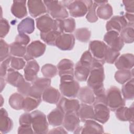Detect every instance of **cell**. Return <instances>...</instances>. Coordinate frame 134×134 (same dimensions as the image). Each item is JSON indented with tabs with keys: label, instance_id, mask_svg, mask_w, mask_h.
<instances>
[{
	"label": "cell",
	"instance_id": "obj_1",
	"mask_svg": "<svg viewBox=\"0 0 134 134\" xmlns=\"http://www.w3.org/2000/svg\"><path fill=\"white\" fill-rule=\"evenodd\" d=\"M106 96L107 105L113 111L125 105V99L122 97L121 92L116 86L110 87L107 91Z\"/></svg>",
	"mask_w": 134,
	"mask_h": 134
},
{
	"label": "cell",
	"instance_id": "obj_14",
	"mask_svg": "<svg viewBox=\"0 0 134 134\" xmlns=\"http://www.w3.org/2000/svg\"><path fill=\"white\" fill-rule=\"evenodd\" d=\"M75 44V37L71 34H62L57 39L55 45L63 51L71 50Z\"/></svg>",
	"mask_w": 134,
	"mask_h": 134
},
{
	"label": "cell",
	"instance_id": "obj_3",
	"mask_svg": "<svg viewBox=\"0 0 134 134\" xmlns=\"http://www.w3.org/2000/svg\"><path fill=\"white\" fill-rule=\"evenodd\" d=\"M47 12L55 19H63L68 18L69 13L61 2L57 1H44Z\"/></svg>",
	"mask_w": 134,
	"mask_h": 134
},
{
	"label": "cell",
	"instance_id": "obj_6",
	"mask_svg": "<svg viewBox=\"0 0 134 134\" xmlns=\"http://www.w3.org/2000/svg\"><path fill=\"white\" fill-rule=\"evenodd\" d=\"M105 73L103 66L91 69V71L87 80V86L91 89L104 85Z\"/></svg>",
	"mask_w": 134,
	"mask_h": 134
},
{
	"label": "cell",
	"instance_id": "obj_8",
	"mask_svg": "<svg viewBox=\"0 0 134 134\" xmlns=\"http://www.w3.org/2000/svg\"><path fill=\"white\" fill-rule=\"evenodd\" d=\"M51 80L46 77H37L32 82L29 96L36 98H41L44 91L50 86Z\"/></svg>",
	"mask_w": 134,
	"mask_h": 134
},
{
	"label": "cell",
	"instance_id": "obj_15",
	"mask_svg": "<svg viewBox=\"0 0 134 134\" xmlns=\"http://www.w3.org/2000/svg\"><path fill=\"white\" fill-rule=\"evenodd\" d=\"M76 27L74 18L70 17L63 19H55V30L61 34L73 32Z\"/></svg>",
	"mask_w": 134,
	"mask_h": 134
},
{
	"label": "cell",
	"instance_id": "obj_24",
	"mask_svg": "<svg viewBox=\"0 0 134 134\" xmlns=\"http://www.w3.org/2000/svg\"><path fill=\"white\" fill-rule=\"evenodd\" d=\"M13 128V120L9 117L6 110L2 108L0 110V131L2 133H7Z\"/></svg>",
	"mask_w": 134,
	"mask_h": 134
},
{
	"label": "cell",
	"instance_id": "obj_21",
	"mask_svg": "<svg viewBox=\"0 0 134 134\" xmlns=\"http://www.w3.org/2000/svg\"><path fill=\"white\" fill-rule=\"evenodd\" d=\"M134 65V57L132 53H125L120 55L115 62L118 70H131Z\"/></svg>",
	"mask_w": 134,
	"mask_h": 134
},
{
	"label": "cell",
	"instance_id": "obj_44",
	"mask_svg": "<svg viewBox=\"0 0 134 134\" xmlns=\"http://www.w3.org/2000/svg\"><path fill=\"white\" fill-rule=\"evenodd\" d=\"M97 7V5L93 1V3L88 7L86 16V18L88 22L95 23L97 21L98 17L96 12V9Z\"/></svg>",
	"mask_w": 134,
	"mask_h": 134
},
{
	"label": "cell",
	"instance_id": "obj_34",
	"mask_svg": "<svg viewBox=\"0 0 134 134\" xmlns=\"http://www.w3.org/2000/svg\"><path fill=\"white\" fill-rule=\"evenodd\" d=\"M62 34L57 30H51L47 32H40L41 39L47 44L54 46L58 38Z\"/></svg>",
	"mask_w": 134,
	"mask_h": 134
},
{
	"label": "cell",
	"instance_id": "obj_10",
	"mask_svg": "<svg viewBox=\"0 0 134 134\" xmlns=\"http://www.w3.org/2000/svg\"><path fill=\"white\" fill-rule=\"evenodd\" d=\"M104 41L109 48L117 51L121 50L124 46L119 33L115 31H107L104 36Z\"/></svg>",
	"mask_w": 134,
	"mask_h": 134
},
{
	"label": "cell",
	"instance_id": "obj_29",
	"mask_svg": "<svg viewBox=\"0 0 134 134\" xmlns=\"http://www.w3.org/2000/svg\"><path fill=\"white\" fill-rule=\"evenodd\" d=\"M23 76L18 71L12 68H9L7 71L6 75V82L15 87H18L24 81Z\"/></svg>",
	"mask_w": 134,
	"mask_h": 134
},
{
	"label": "cell",
	"instance_id": "obj_17",
	"mask_svg": "<svg viewBox=\"0 0 134 134\" xmlns=\"http://www.w3.org/2000/svg\"><path fill=\"white\" fill-rule=\"evenodd\" d=\"M128 26L127 21L123 15L114 16L108 21L106 25L107 31H115L118 33Z\"/></svg>",
	"mask_w": 134,
	"mask_h": 134
},
{
	"label": "cell",
	"instance_id": "obj_4",
	"mask_svg": "<svg viewBox=\"0 0 134 134\" xmlns=\"http://www.w3.org/2000/svg\"><path fill=\"white\" fill-rule=\"evenodd\" d=\"M93 3V1L91 0L71 1L67 8L72 17H81L87 14L88 7Z\"/></svg>",
	"mask_w": 134,
	"mask_h": 134
},
{
	"label": "cell",
	"instance_id": "obj_28",
	"mask_svg": "<svg viewBox=\"0 0 134 134\" xmlns=\"http://www.w3.org/2000/svg\"><path fill=\"white\" fill-rule=\"evenodd\" d=\"M78 98L82 103L92 105L95 102L94 92L88 86H84L80 88L77 95Z\"/></svg>",
	"mask_w": 134,
	"mask_h": 134
},
{
	"label": "cell",
	"instance_id": "obj_49",
	"mask_svg": "<svg viewBox=\"0 0 134 134\" xmlns=\"http://www.w3.org/2000/svg\"><path fill=\"white\" fill-rule=\"evenodd\" d=\"M10 25L8 21L5 18H1L0 25V37L1 38L5 37L8 33Z\"/></svg>",
	"mask_w": 134,
	"mask_h": 134
},
{
	"label": "cell",
	"instance_id": "obj_35",
	"mask_svg": "<svg viewBox=\"0 0 134 134\" xmlns=\"http://www.w3.org/2000/svg\"><path fill=\"white\" fill-rule=\"evenodd\" d=\"M121 93L125 99H133L134 98V80L131 78L122 84Z\"/></svg>",
	"mask_w": 134,
	"mask_h": 134
},
{
	"label": "cell",
	"instance_id": "obj_5",
	"mask_svg": "<svg viewBox=\"0 0 134 134\" xmlns=\"http://www.w3.org/2000/svg\"><path fill=\"white\" fill-rule=\"evenodd\" d=\"M46 46L39 40H35L31 42L27 47L26 53L24 57L26 61L34 60L42 55L45 52Z\"/></svg>",
	"mask_w": 134,
	"mask_h": 134
},
{
	"label": "cell",
	"instance_id": "obj_41",
	"mask_svg": "<svg viewBox=\"0 0 134 134\" xmlns=\"http://www.w3.org/2000/svg\"><path fill=\"white\" fill-rule=\"evenodd\" d=\"M91 35V31L87 28H78L75 31L76 39L82 42H87L90 40Z\"/></svg>",
	"mask_w": 134,
	"mask_h": 134
},
{
	"label": "cell",
	"instance_id": "obj_20",
	"mask_svg": "<svg viewBox=\"0 0 134 134\" xmlns=\"http://www.w3.org/2000/svg\"><path fill=\"white\" fill-rule=\"evenodd\" d=\"M39 69V65L36 60H32L28 61L24 68L25 80L31 82L35 81L38 77L37 74Z\"/></svg>",
	"mask_w": 134,
	"mask_h": 134
},
{
	"label": "cell",
	"instance_id": "obj_2",
	"mask_svg": "<svg viewBox=\"0 0 134 134\" xmlns=\"http://www.w3.org/2000/svg\"><path fill=\"white\" fill-rule=\"evenodd\" d=\"M31 126L35 133H48L47 117L42 111L35 110L31 113Z\"/></svg>",
	"mask_w": 134,
	"mask_h": 134
},
{
	"label": "cell",
	"instance_id": "obj_13",
	"mask_svg": "<svg viewBox=\"0 0 134 134\" xmlns=\"http://www.w3.org/2000/svg\"><path fill=\"white\" fill-rule=\"evenodd\" d=\"M36 26L40 32H47L55 30V19L48 14L42 15L36 19Z\"/></svg>",
	"mask_w": 134,
	"mask_h": 134
},
{
	"label": "cell",
	"instance_id": "obj_55",
	"mask_svg": "<svg viewBox=\"0 0 134 134\" xmlns=\"http://www.w3.org/2000/svg\"><path fill=\"white\" fill-rule=\"evenodd\" d=\"M124 17L126 19L128 23L127 26L133 27V22H134V15L133 14L126 13L124 15Z\"/></svg>",
	"mask_w": 134,
	"mask_h": 134
},
{
	"label": "cell",
	"instance_id": "obj_48",
	"mask_svg": "<svg viewBox=\"0 0 134 134\" xmlns=\"http://www.w3.org/2000/svg\"><path fill=\"white\" fill-rule=\"evenodd\" d=\"M17 88V91L19 93L23 96H29L31 92V84L26 80H25Z\"/></svg>",
	"mask_w": 134,
	"mask_h": 134
},
{
	"label": "cell",
	"instance_id": "obj_39",
	"mask_svg": "<svg viewBox=\"0 0 134 134\" xmlns=\"http://www.w3.org/2000/svg\"><path fill=\"white\" fill-rule=\"evenodd\" d=\"M27 47L16 42H14L9 44L10 54L16 57H24L26 53Z\"/></svg>",
	"mask_w": 134,
	"mask_h": 134
},
{
	"label": "cell",
	"instance_id": "obj_7",
	"mask_svg": "<svg viewBox=\"0 0 134 134\" xmlns=\"http://www.w3.org/2000/svg\"><path fill=\"white\" fill-rule=\"evenodd\" d=\"M59 88L64 96L74 98L77 97L80 87L79 83L73 79L60 81Z\"/></svg>",
	"mask_w": 134,
	"mask_h": 134
},
{
	"label": "cell",
	"instance_id": "obj_43",
	"mask_svg": "<svg viewBox=\"0 0 134 134\" xmlns=\"http://www.w3.org/2000/svg\"><path fill=\"white\" fill-rule=\"evenodd\" d=\"M119 55V51H115L108 47L104 57V60L107 63L113 64L115 63Z\"/></svg>",
	"mask_w": 134,
	"mask_h": 134
},
{
	"label": "cell",
	"instance_id": "obj_18",
	"mask_svg": "<svg viewBox=\"0 0 134 134\" xmlns=\"http://www.w3.org/2000/svg\"><path fill=\"white\" fill-rule=\"evenodd\" d=\"M80 121L77 112H69L64 114L62 125L66 130L74 132L79 126Z\"/></svg>",
	"mask_w": 134,
	"mask_h": 134
},
{
	"label": "cell",
	"instance_id": "obj_22",
	"mask_svg": "<svg viewBox=\"0 0 134 134\" xmlns=\"http://www.w3.org/2000/svg\"><path fill=\"white\" fill-rule=\"evenodd\" d=\"M133 104L130 107L125 106L117 109L115 111L116 118L121 121H133Z\"/></svg>",
	"mask_w": 134,
	"mask_h": 134
},
{
	"label": "cell",
	"instance_id": "obj_53",
	"mask_svg": "<svg viewBox=\"0 0 134 134\" xmlns=\"http://www.w3.org/2000/svg\"><path fill=\"white\" fill-rule=\"evenodd\" d=\"M122 3L127 13L133 14L134 12V0L123 1Z\"/></svg>",
	"mask_w": 134,
	"mask_h": 134
},
{
	"label": "cell",
	"instance_id": "obj_40",
	"mask_svg": "<svg viewBox=\"0 0 134 134\" xmlns=\"http://www.w3.org/2000/svg\"><path fill=\"white\" fill-rule=\"evenodd\" d=\"M119 35L124 43H132L134 40L133 27L127 26L120 31Z\"/></svg>",
	"mask_w": 134,
	"mask_h": 134
},
{
	"label": "cell",
	"instance_id": "obj_52",
	"mask_svg": "<svg viewBox=\"0 0 134 134\" xmlns=\"http://www.w3.org/2000/svg\"><path fill=\"white\" fill-rule=\"evenodd\" d=\"M30 41L29 37L25 34H19L15 38V42L26 46L28 44Z\"/></svg>",
	"mask_w": 134,
	"mask_h": 134
},
{
	"label": "cell",
	"instance_id": "obj_36",
	"mask_svg": "<svg viewBox=\"0 0 134 134\" xmlns=\"http://www.w3.org/2000/svg\"><path fill=\"white\" fill-rule=\"evenodd\" d=\"M133 69L119 70L115 73V79L120 84H124L133 77Z\"/></svg>",
	"mask_w": 134,
	"mask_h": 134
},
{
	"label": "cell",
	"instance_id": "obj_25",
	"mask_svg": "<svg viewBox=\"0 0 134 134\" xmlns=\"http://www.w3.org/2000/svg\"><path fill=\"white\" fill-rule=\"evenodd\" d=\"M103 127L93 119H88L84 122L81 133H103Z\"/></svg>",
	"mask_w": 134,
	"mask_h": 134
},
{
	"label": "cell",
	"instance_id": "obj_33",
	"mask_svg": "<svg viewBox=\"0 0 134 134\" xmlns=\"http://www.w3.org/2000/svg\"><path fill=\"white\" fill-rule=\"evenodd\" d=\"M96 12L98 17L102 19L107 20L112 16L113 10L111 6L107 3L98 6Z\"/></svg>",
	"mask_w": 134,
	"mask_h": 134
},
{
	"label": "cell",
	"instance_id": "obj_38",
	"mask_svg": "<svg viewBox=\"0 0 134 134\" xmlns=\"http://www.w3.org/2000/svg\"><path fill=\"white\" fill-rule=\"evenodd\" d=\"M25 98L20 93H15L12 94L9 98V104L12 108L15 110L23 109V103Z\"/></svg>",
	"mask_w": 134,
	"mask_h": 134
},
{
	"label": "cell",
	"instance_id": "obj_27",
	"mask_svg": "<svg viewBox=\"0 0 134 134\" xmlns=\"http://www.w3.org/2000/svg\"><path fill=\"white\" fill-rule=\"evenodd\" d=\"M64 112L57 107L50 111L47 116L48 123L53 126H59L62 125L64 117Z\"/></svg>",
	"mask_w": 134,
	"mask_h": 134
},
{
	"label": "cell",
	"instance_id": "obj_50",
	"mask_svg": "<svg viewBox=\"0 0 134 134\" xmlns=\"http://www.w3.org/2000/svg\"><path fill=\"white\" fill-rule=\"evenodd\" d=\"M12 57H9L8 58L2 62L0 66V76L1 77H5L7 75V71L9 68V65L10 64Z\"/></svg>",
	"mask_w": 134,
	"mask_h": 134
},
{
	"label": "cell",
	"instance_id": "obj_54",
	"mask_svg": "<svg viewBox=\"0 0 134 134\" xmlns=\"http://www.w3.org/2000/svg\"><path fill=\"white\" fill-rule=\"evenodd\" d=\"M34 131L32 126H20L18 129V134L34 133Z\"/></svg>",
	"mask_w": 134,
	"mask_h": 134
},
{
	"label": "cell",
	"instance_id": "obj_23",
	"mask_svg": "<svg viewBox=\"0 0 134 134\" xmlns=\"http://www.w3.org/2000/svg\"><path fill=\"white\" fill-rule=\"evenodd\" d=\"M26 1L16 0L14 1L11 6L12 14L17 18L21 19L27 15L26 8Z\"/></svg>",
	"mask_w": 134,
	"mask_h": 134
},
{
	"label": "cell",
	"instance_id": "obj_58",
	"mask_svg": "<svg viewBox=\"0 0 134 134\" xmlns=\"http://www.w3.org/2000/svg\"><path fill=\"white\" fill-rule=\"evenodd\" d=\"M1 106H2L3 104V98L2 95H1Z\"/></svg>",
	"mask_w": 134,
	"mask_h": 134
},
{
	"label": "cell",
	"instance_id": "obj_19",
	"mask_svg": "<svg viewBox=\"0 0 134 134\" xmlns=\"http://www.w3.org/2000/svg\"><path fill=\"white\" fill-rule=\"evenodd\" d=\"M27 6L30 16L34 18L38 17L46 13L47 8L43 1L40 0H29Z\"/></svg>",
	"mask_w": 134,
	"mask_h": 134
},
{
	"label": "cell",
	"instance_id": "obj_31",
	"mask_svg": "<svg viewBox=\"0 0 134 134\" xmlns=\"http://www.w3.org/2000/svg\"><path fill=\"white\" fill-rule=\"evenodd\" d=\"M91 71V69L82 65L79 61L75 64L74 68V77L80 82L87 81Z\"/></svg>",
	"mask_w": 134,
	"mask_h": 134
},
{
	"label": "cell",
	"instance_id": "obj_51",
	"mask_svg": "<svg viewBox=\"0 0 134 134\" xmlns=\"http://www.w3.org/2000/svg\"><path fill=\"white\" fill-rule=\"evenodd\" d=\"M20 126H31V114L26 112L22 114L19 119Z\"/></svg>",
	"mask_w": 134,
	"mask_h": 134
},
{
	"label": "cell",
	"instance_id": "obj_32",
	"mask_svg": "<svg viewBox=\"0 0 134 134\" xmlns=\"http://www.w3.org/2000/svg\"><path fill=\"white\" fill-rule=\"evenodd\" d=\"M35 30V21L30 17H26L23 19L17 26L19 34H30Z\"/></svg>",
	"mask_w": 134,
	"mask_h": 134
},
{
	"label": "cell",
	"instance_id": "obj_16",
	"mask_svg": "<svg viewBox=\"0 0 134 134\" xmlns=\"http://www.w3.org/2000/svg\"><path fill=\"white\" fill-rule=\"evenodd\" d=\"M80 106L79 102L76 99H69L62 97L57 104V107L61 109L64 113L77 112Z\"/></svg>",
	"mask_w": 134,
	"mask_h": 134
},
{
	"label": "cell",
	"instance_id": "obj_46",
	"mask_svg": "<svg viewBox=\"0 0 134 134\" xmlns=\"http://www.w3.org/2000/svg\"><path fill=\"white\" fill-rule=\"evenodd\" d=\"M93 58H94L90 51L89 50H87L82 54L80 60L79 61L82 65L87 66L91 69Z\"/></svg>",
	"mask_w": 134,
	"mask_h": 134
},
{
	"label": "cell",
	"instance_id": "obj_57",
	"mask_svg": "<svg viewBox=\"0 0 134 134\" xmlns=\"http://www.w3.org/2000/svg\"><path fill=\"white\" fill-rule=\"evenodd\" d=\"M6 85V81L4 77H1V92L3 91Z\"/></svg>",
	"mask_w": 134,
	"mask_h": 134
},
{
	"label": "cell",
	"instance_id": "obj_47",
	"mask_svg": "<svg viewBox=\"0 0 134 134\" xmlns=\"http://www.w3.org/2000/svg\"><path fill=\"white\" fill-rule=\"evenodd\" d=\"M10 65L13 69L19 70L25 68L26 62L25 60L21 58L12 57Z\"/></svg>",
	"mask_w": 134,
	"mask_h": 134
},
{
	"label": "cell",
	"instance_id": "obj_56",
	"mask_svg": "<svg viewBox=\"0 0 134 134\" xmlns=\"http://www.w3.org/2000/svg\"><path fill=\"white\" fill-rule=\"evenodd\" d=\"M48 133H68V131L64 129V127H58L51 129L49 132H48Z\"/></svg>",
	"mask_w": 134,
	"mask_h": 134
},
{
	"label": "cell",
	"instance_id": "obj_37",
	"mask_svg": "<svg viewBox=\"0 0 134 134\" xmlns=\"http://www.w3.org/2000/svg\"><path fill=\"white\" fill-rule=\"evenodd\" d=\"M41 98H36L31 96H26L23 103V109L26 112H29L38 107L41 102Z\"/></svg>",
	"mask_w": 134,
	"mask_h": 134
},
{
	"label": "cell",
	"instance_id": "obj_11",
	"mask_svg": "<svg viewBox=\"0 0 134 134\" xmlns=\"http://www.w3.org/2000/svg\"><path fill=\"white\" fill-rule=\"evenodd\" d=\"M108 46L103 41L93 40L89 43V51L93 58L100 60H104V57ZM105 61V60H104Z\"/></svg>",
	"mask_w": 134,
	"mask_h": 134
},
{
	"label": "cell",
	"instance_id": "obj_30",
	"mask_svg": "<svg viewBox=\"0 0 134 134\" xmlns=\"http://www.w3.org/2000/svg\"><path fill=\"white\" fill-rule=\"evenodd\" d=\"M77 114L81 121L83 122L88 119H94L93 106L91 105L82 103L80 104Z\"/></svg>",
	"mask_w": 134,
	"mask_h": 134
},
{
	"label": "cell",
	"instance_id": "obj_26",
	"mask_svg": "<svg viewBox=\"0 0 134 134\" xmlns=\"http://www.w3.org/2000/svg\"><path fill=\"white\" fill-rule=\"evenodd\" d=\"M60 97L61 94L58 90L51 86L47 88L42 95V100L50 104H57Z\"/></svg>",
	"mask_w": 134,
	"mask_h": 134
},
{
	"label": "cell",
	"instance_id": "obj_12",
	"mask_svg": "<svg viewBox=\"0 0 134 134\" xmlns=\"http://www.w3.org/2000/svg\"><path fill=\"white\" fill-rule=\"evenodd\" d=\"M60 78L74 77V63L68 59L61 60L57 65Z\"/></svg>",
	"mask_w": 134,
	"mask_h": 134
},
{
	"label": "cell",
	"instance_id": "obj_9",
	"mask_svg": "<svg viewBox=\"0 0 134 134\" xmlns=\"http://www.w3.org/2000/svg\"><path fill=\"white\" fill-rule=\"evenodd\" d=\"M93 106L94 119L102 124L106 123L110 117V109L107 104L100 102H94Z\"/></svg>",
	"mask_w": 134,
	"mask_h": 134
},
{
	"label": "cell",
	"instance_id": "obj_42",
	"mask_svg": "<svg viewBox=\"0 0 134 134\" xmlns=\"http://www.w3.org/2000/svg\"><path fill=\"white\" fill-rule=\"evenodd\" d=\"M41 70L44 77L48 79H51L55 76L58 72L57 68L55 65L49 63L43 65Z\"/></svg>",
	"mask_w": 134,
	"mask_h": 134
},
{
	"label": "cell",
	"instance_id": "obj_45",
	"mask_svg": "<svg viewBox=\"0 0 134 134\" xmlns=\"http://www.w3.org/2000/svg\"><path fill=\"white\" fill-rule=\"evenodd\" d=\"M9 45L2 38L0 40V54L1 62L3 61L9 57Z\"/></svg>",
	"mask_w": 134,
	"mask_h": 134
}]
</instances>
